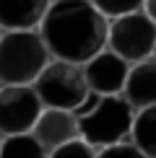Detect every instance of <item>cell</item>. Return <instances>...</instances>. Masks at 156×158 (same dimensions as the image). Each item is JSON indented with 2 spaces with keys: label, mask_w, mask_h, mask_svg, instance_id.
<instances>
[{
  "label": "cell",
  "mask_w": 156,
  "mask_h": 158,
  "mask_svg": "<svg viewBox=\"0 0 156 158\" xmlns=\"http://www.w3.org/2000/svg\"><path fill=\"white\" fill-rule=\"evenodd\" d=\"M37 31L52 60L86 65L107 49L109 21L89 0H52Z\"/></svg>",
  "instance_id": "6da1fadb"
},
{
  "label": "cell",
  "mask_w": 156,
  "mask_h": 158,
  "mask_svg": "<svg viewBox=\"0 0 156 158\" xmlns=\"http://www.w3.org/2000/svg\"><path fill=\"white\" fill-rule=\"evenodd\" d=\"M47 158H96V148H91L86 140H73V143H65L63 148L52 150Z\"/></svg>",
  "instance_id": "5bb4252c"
},
{
  "label": "cell",
  "mask_w": 156,
  "mask_h": 158,
  "mask_svg": "<svg viewBox=\"0 0 156 158\" xmlns=\"http://www.w3.org/2000/svg\"><path fill=\"white\" fill-rule=\"evenodd\" d=\"M96 158H146L133 143H117V145H109V148H102L96 150Z\"/></svg>",
  "instance_id": "9a60e30c"
},
{
  "label": "cell",
  "mask_w": 156,
  "mask_h": 158,
  "mask_svg": "<svg viewBox=\"0 0 156 158\" xmlns=\"http://www.w3.org/2000/svg\"><path fill=\"white\" fill-rule=\"evenodd\" d=\"M154 60H156V49H154Z\"/></svg>",
  "instance_id": "ac0fdd59"
},
{
  "label": "cell",
  "mask_w": 156,
  "mask_h": 158,
  "mask_svg": "<svg viewBox=\"0 0 156 158\" xmlns=\"http://www.w3.org/2000/svg\"><path fill=\"white\" fill-rule=\"evenodd\" d=\"M125 101L133 106V111L156 106V60L130 65V73L125 81V88L120 94Z\"/></svg>",
  "instance_id": "30bf717a"
},
{
  "label": "cell",
  "mask_w": 156,
  "mask_h": 158,
  "mask_svg": "<svg viewBox=\"0 0 156 158\" xmlns=\"http://www.w3.org/2000/svg\"><path fill=\"white\" fill-rule=\"evenodd\" d=\"M128 73H130V65L109 49H102L96 57H91L83 65L86 85L96 96H120L125 88Z\"/></svg>",
  "instance_id": "52a82bcc"
},
{
  "label": "cell",
  "mask_w": 156,
  "mask_h": 158,
  "mask_svg": "<svg viewBox=\"0 0 156 158\" xmlns=\"http://www.w3.org/2000/svg\"><path fill=\"white\" fill-rule=\"evenodd\" d=\"M130 143L141 150L146 158H156V106L135 111Z\"/></svg>",
  "instance_id": "8fae6325"
},
{
  "label": "cell",
  "mask_w": 156,
  "mask_h": 158,
  "mask_svg": "<svg viewBox=\"0 0 156 158\" xmlns=\"http://www.w3.org/2000/svg\"><path fill=\"white\" fill-rule=\"evenodd\" d=\"M50 153L37 143L31 132L24 135H8L0 143V158H47Z\"/></svg>",
  "instance_id": "7c38bea8"
},
{
  "label": "cell",
  "mask_w": 156,
  "mask_h": 158,
  "mask_svg": "<svg viewBox=\"0 0 156 158\" xmlns=\"http://www.w3.org/2000/svg\"><path fill=\"white\" fill-rule=\"evenodd\" d=\"M31 135L37 137V143L42 145L47 153L63 148L65 143H73L78 140V122L70 111L63 109H42L37 124L31 127Z\"/></svg>",
  "instance_id": "ba28073f"
},
{
  "label": "cell",
  "mask_w": 156,
  "mask_h": 158,
  "mask_svg": "<svg viewBox=\"0 0 156 158\" xmlns=\"http://www.w3.org/2000/svg\"><path fill=\"white\" fill-rule=\"evenodd\" d=\"M52 0H0V31H37Z\"/></svg>",
  "instance_id": "9c48e42d"
},
{
  "label": "cell",
  "mask_w": 156,
  "mask_h": 158,
  "mask_svg": "<svg viewBox=\"0 0 156 158\" xmlns=\"http://www.w3.org/2000/svg\"><path fill=\"white\" fill-rule=\"evenodd\" d=\"M0 143H3V135H0Z\"/></svg>",
  "instance_id": "d6986e66"
},
{
  "label": "cell",
  "mask_w": 156,
  "mask_h": 158,
  "mask_svg": "<svg viewBox=\"0 0 156 158\" xmlns=\"http://www.w3.org/2000/svg\"><path fill=\"white\" fill-rule=\"evenodd\" d=\"M31 85H34V91H37L44 109L73 111L89 96L83 65L63 62V60H50L47 68L39 73V78Z\"/></svg>",
  "instance_id": "277c9868"
},
{
  "label": "cell",
  "mask_w": 156,
  "mask_h": 158,
  "mask_svg": "<svg viewBox=\"0 0 156 158\" xmlns=\"http://www.w3.org/2000/svg\"><path fill=\"white\" fill-rule=\"evenodd\" d=\"M107 49L122 57L128 65L151 60L156 49V23H151L143 10L112 18L107 31Z\"/></svg>",
  "instance_id": "5b68a950"
},
{
  "label": "cell",
  "mask_w": 156,
  "mask_h": 158,
  "mask_svg": "<svg viewBox=\"0 0 156 158\" xmlns=\"http://www.w3.org/2000/svg\"><path fill=\"white\" fill-rule=\"evenodd\" d=\"M133 119H135V111L122 96H102L96 109L83 119H78V135L91 148L102 150L117 145V143H128Z\"/></svg>",
  "instance_id": "3957f363"
},
{
  "label": "cell",
  "mask_w": 156,
  "mask_h": 158,
  "mask_svg": "<svg viewBox=\"0 0 156 158\" xmlns=\"http://www.w3.org/2000/svg\"><path fill=\"white\" fill-rule=\"evenodd\" d=\"M50 60L39 31L0 34V85H31Z\"/></svg>",
  "instance_id": "7a4b0ae2"
},
{
  "label": "cell",
  "mask_w": 156,
  "mask_h": 158,
  "mask_svg": "<svg viewBox=\"0 0 156 158\" xmlns=\"http://www.w3.org/2000/svg\"><path fill=\"white\" fill-rule=\"evenodd\" d=\"M99 98H102V96H96L94 91H89V96L83 98V101L78 104V106H76L73 111H70V114L76 117V122H78V119H83V117H86V114H91V111L96 109V104H99Z\"/></svg>",
  "instance_id": "2e32d148"
},
{
  "label": "cell",
  "mask_w": 156,
  "mask_h": 158,
  "mask_svg": "<svg viewBox=\"0 0 156 158\" xmlns=\"http://www.w3.org/2000/svg\"><path fill=\"white\" fill-rule=\"evenodd\" d=\"M89 3L94 5L107 21L128 16V13H135V10L143 8V0H89Z\"/></svg>",
  "instance_id": "4fadbf2b"
},
{
  "label": "cell",
  "mask_w": 156,
  "mask_h": 158,
  "mask_svg": "<svg viewBox=\"0 0 156 158\" xmlns=\"http://www.w3.org/2000/svg\"><path fill=\"white\" fill-rule=\"evenodd\" d=\"M0 34H3V31H0Z\"/></svg>",
  "instance_id": "ffe728a7"
},
{
  "label": "cell",
  "mask_w": 156,
  "mask_h": 158,
  "mask_svg": "<svg viewBox=\"0 0 156 158\" xmlns=\"http://www.w3.org/2000/svg\"><path fill=\"white\" fill-rule=\"evenodd\" d=\"M42 109L34 85H0V135L31 132Z\"/></svg>",
  "instance_id": "8992f818"
},
{
  "label": "cell",
  "mask_w": 156,
  "mask_h": 158,
  "mask_svg": "<svg viewBox=\"0 0 156 158\" xmlns=\"http://www.w3.org/2000/svg\"><path fill=\"white\" fill-rule=\"evenodd\" d=\"M143 13L151 18V23H156V0H143Z\"/></svg>",
  "instance_id": "e0dca14e"
}]
</instances>
